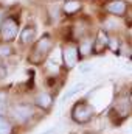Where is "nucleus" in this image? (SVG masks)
Masks as SVG:
<instances>
[{"mask_svg": "<svg viewBox=\"0 0 132 134\" xmlns=\"http://www.w3.org/2000/svg\"><path fill=\"white\" fill-rule=\"evenodd\" d=\"M34 109L30 104H17L13 108V115L17 122H27L33 117Z\"/></svg>", "mask_w": 132, "mask_h": 134, "instance_id": "obj_4", "label": "nucleus"}, {"mask_svg": "<svg viewBox=\"0 0 132 134\" xmlns=\"http://www.w3.org/2000/svg\"><path fill=\"white\" fill-rule=\"evenodd\" d=\"M90 72H93V66L90 63H84L79 66V73H90Z\"/></svg>", "mask_w": 132, "mask_h": 134, "instance_id": "obj_15", "label": "nucleus"}, {"mask_svg": "<svg viewBox=\"0 0 132 134\" xmlns=\"http://www.w3.org/2000/svg\"><path fill=\"white\" fill-rule=\"evenodd\" d=\"M109 47L112 48V52H118V41L115 37H109Z\"/></svg>", "mask_w": 132, "mask_h": 134, "instance_id": "obj_17", "label": "nucleus"}, {"mask_svg": "<svg viewBox=\"0 0 132 134\" xmlns=\"http://www.w3.org/2000/svg\"><path fill=\"white\" fill-rule=\"evenodd\" d=\"M86 87H87V84H86V83H76V84H75L73 87H70V89L67 91L65 94L62 95V98H61V101H62V103H65V101H68L70 98H73L75 95H78L79 92H82V91H84Z\"/></svg>", "mask_w": 132, "mask_h": 134, "instance_id": "obj_9", "label": "nucleus"}, {"mask_svg": "<svg viewBox=\"0 0 132 134\" xmlns=\"http://www.w3.org/2000/svg\"><path fill=\"white\" fill-rule=\"evenodd\" d=\"M19 34V22L14 17H6L3 19L2 25H0V37L5 42H9L13 39H16V36Z\"/></svg>", "mask_w": 132, "mask_h": 134, "instance_id": "obj_1", "label": "nucleus"}, {"mask_svg": "<svg viewBox=\"0 0 132 134\" xmlns=\"http://www.w3.org/2000/svg\"><path fill=\"white\" fill-rule=\"evenodd\" d=\"M36 104L40 106V108H44V109H48V108L53 104V98H51L50 94L40 92V94H37V97H36Z\"/></svg>", "mask_w": 132, "mask_h": 134, "instance_id": "obj_10", "label": "nucleus"}, {"mask_svg": "<svg viewBox=\"0 0 132 134\" xmlns=\"http://www.w3.org/2000/svg\"><path fill=\"white\" fill-rule=\"evenodd\" d=\"M6 112V104H5V100H0V115L3 117Z\"/></svg>", "mask_w": 132, "mask_h": 134, "instance_id": "obj_18", "label": "nucleus"}, {"mask_svg": "<svg viewBox=\"0 0 132 134\" xmlns=\"http://www.w3.org/2000/svg\"><path fill=\"white\" fill-rule=\"evenodd\" d=\"M19 37H20V42L22 44H31L34 41V37H36V28H34L33 25H27L20 31Z\"/></svg>", "mask_w": 132, "mask_h": 134, "instance_id": "obj_8", "label": "nucleus"}, {"mask_svg": "<svg viewBox=\"0 0 132 134\" xmlns=\"http://www.w3.org/2000/svg\"><path fill=\"white\" fill-rule=\"evenodd\" d=\"M131 103H132V94H131Z\"/></svg>", "mask_w": 132, "mask_h": 134, "instance_id": "obj_21", "label": "nucleus"}, {"mask_svg": "<svg viewBox=\"0 0 132 134\" xmlns=\"http://www.w3.org/2000/svg\"><path fill=\"white\" fill-rule=\"evenodd\" d=\"M2 22H3V9L0 8V25H2Z\"/></svg>", "mask_w": 132, "mask_h": 134, "instance_id": "obj_20", "label": "nucleus"}, {"mask_svg": "<svg viewBox=\"0 0 132 134\" xmlns=\"http://www.w3.org/2000/svg\"><path fill=\"white\" fill-rule=\"evenodd\" d=\"M62 9L65 14H75L76 11L81 9V2L79 0H67L65 5L62 6Z\"/></svg>", "mask_w": 132, "mask_h": 134, "instance_id": "obj_11", "label": "nucleus"}, {"mask_svg": "<svg viewBox=\"0 0 132 134\" xmlns=\"http://www.w3.org/2000/svg\"><path fill=\"white\" fill-rule=\"evenodd\" d=\"M92 48H93V42H92V39H84L81 44H79V55H82V56H87V55H90L92 53Z\"/></svg>", "mask_w": 132, "mask_h": 134, "instance_id": "obj_12", "label": "nucleus"}, {"mask_svg": "<svg viewBox=\"0 0 132 134\" xmlns=\"http://www.w3.org/2000/svg\"><path fill=\"white\" fill-rule=\"evenodd\" d=\"M120 28V22L115 17H109L104 22V30H118Z\"/></svg>", "mask_w": 132, "mask_h": 134, "instance_id": "obj_13", "label": "nucleus"}, {"mask_svg": "<svg viewBox=\"0 0 132 134\" xmlns=\"http://www.w3.org/2000/svg\"><path fill=\"white\" fill-rule=\"evenodd\" d=\"M106 11L112 16H124L128 11V2L124 0H109L106 3Z\"/></svg>", "mask_w": 132, "mask_h": 134, "instance_id": "obj_5", "label": "nucleus"}, {"mask_svg": "<svg viewBox=\"0 0 132 134\" xmlns=\"http://www.w3.org/2000/svg\"><path fill=\"white\" fill-rule=\"evenodd\" d=\"M11 131H13L11 125L0 115V134H11Z\"/></svg>", "mask_w": 132, "mask_h": 134, "instance_id": "obj_14", "label": "nucleus"}, {"mask_svg": "<svg viewBox=\"0 0 132 134\" xmlns=\"http://www.w3.org/2000/svg\"><path fill=\"white\" fill-rule=\"evenodd\" d=\"M78 56H79V50L75 45H67L62 52V59L65 63V66L68 69H73L78 63Z\"/></svg>", "mask_w": 132, "mask_h": 134, "instance_id": "obj_6", "label": "nucleus"}, {"mask_svg": "<svg viewBox=\"0 0 132 134\" xmlns=\"http://www.w3.org/2000/svg\"><path fill=\"white\" fill-rule=\"evenodd\" d=\"M93 47H95V52H97V53H103L104 48L109 47V36L106 34L104 30L98 31V36H97V39H95V42H93Z\"/></svg>", "mask_w": 132, "mask_h": 134, "instance_id": "obj_7", "label": "nucleus"}, {"mask_svg": "<svg viewBox=\"0 0 132 134\" xmlns=\"http://www.w3.org/2000/svg\"><path fill=\"white\" fill-rule=\"evenodd\" d=\"M92 115H93V109H92V106L87 104V103H76L75 108L71 109V117H73V120L78 122V123H86V122H89V120L92 119Z\"/></svg>", "mask_w": 132, "mask_h": 134, "instance_id": "obj_3", "label": "nucleus"}, {"mask_svg": "<svg viewBox=\"0 0 132 134\" xmlns=\"http://www.w3.org/2000/svg\"><path fill=\"white\" fill-rule=\"evenodd\" d=\"M50 48H51V39H50L48 34H44L36 42V47H34V50H33V56H31V63H34V64L40 63L48 55Z\"/></svg>", "mask_w": 132, "mask_h": 134, "instance_id": "obj_2", "label": "nucleus"}, {"mask_svg": "<svg viewBox=\"0 0 132 134\" xmlns=\"http://www.w3.org/2000/svg\"><path fill=\"white\" fill-rule=\"evenodd\" d=\"M11 55V47L9 45H0V56H9Z\"/></svg>", "mask_w": 132, "mask_h": 134, "instance_id": "obj_16", "label": "nucleus"}, {"mask_svg": "<svg viewBox=\"0 0 132 134\" xmlns=\"http://www.w3.org/2000/svg\"><path fill=\"white\" fill-rule=\"evenodd\" d=\"M40 134H58V128H50V130H47Z\"/></svg>", "mask_w": 132, "mask_h": 134, "instance_id": "obj_19", "label": "nucleus"}]
</instances>
